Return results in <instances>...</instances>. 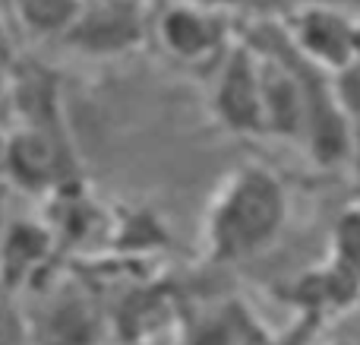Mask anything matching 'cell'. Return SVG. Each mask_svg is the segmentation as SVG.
I'll return each mask as SVG.
<instances>
[{"label": "cell", "instance_id": "16", "mask_svg": "<svg viewBox=\"0 0 360 345\" xmlns=\"http://www.w3.org/2000/svg\"><path fill=\"white\" fill-rule=\"evenodd\" d=\"M190 4H196V6H202V10H212V13H218V16H224V13L237 10V6L250 4V0H190Z\"/></svg>", "mask_w": 360, "mask_h": 345}, {"label": "cell", "instance_id": "2", "mask_svg": "<svg viewBox=\"0 0 360 345\" xmlns=\"http://www.w3.org/2000/svg\"><path fill=\"white\" fill-rule=\"evenodd\" d=\"M0 171L6 184L29 196H48L79 181L73 143L63 124H16L0 146Z\"/></svg>", "mask_w": 360, "mask_h": 345}, {"label": "cell", "instance_id": "8", "mask_svg": "<svg viewBox=\"0 0 360 345\" xmlns=\"http://www.w3.org/2000/svg\"><path fill=\"white\" fill-rule=\"evenodd\" d=\"M288 301L297 314H310L319 320L348 314L360 301V282L342 266H335L329 257L319 266H310L304 276H297L288 289Z\"/></svg>", "mask_w": 360, "mask_h": 345}, {"label": "cell", "instance_id": "4", "mask_svg": "<svg viewBox=\"0 0 360 345\" xmlns=\"http://www.w3.org/2000/svg\"><path fill=\"white\" fill-rule=\"evenodd\" d=\"M32 345H105L111 323L89 291L76 285L44 291L38 308L25 317Z\"/></svg>", "mask_w": 360, "mask_h": 345}, {"label": "cell", "instance_id": "5", "mask_svg": "<svg viewBox=\"0 0 360 345\" xmlns=\"http://www.w3.org/2000/svg\"><path fill=\"white\" fill-rule=\"evenodd\" d=\"M146 38V10L139 0H86L63 44L86 57H117Z\"/></svg>", "mask_w": 360, "mask_h": 345}, {"label": "cell", "instance_id": "7", "mask_svg": "<svg viewBox=\"0 0 360 345\" xmlns=\"http://www.w3.org/2000/svg\"><path fill=\"white\" fill-rule=\"evenodd\" d=\"M155 35L158 44L168 51V57H174L180 63H209L221 61L224 38V16L202 6L190 4V0H177V4L165 6L162 16L155 19Z\"/></svg>", "mask_w": 360, "mask_h": 345}, {"label": "cell", "instance_id": "6", "mask_svg": "<svg viewBox=\"0 0 360 345\" xmlns=\"http://www.w3.org/2000/svg\"><path fill=\"white\" fill-rule=\"evenodd\" d=\"M57 241L48 222L32 215L4 219L0 228V298H16L44 276Z\"/></svg>", "mask_w": 360, "mask_h": 345}, {"label": "cell", "instance_id": "19", "mask_svg": "<svg viewBox=\"0 0 360 345\" xmlns=\"http://www.w3.org/2000/svg\"><path fill=\"white\" fill-rule=\"evenodd\" d=\"M329 345H354V342H348V339H338V342H329Z\"/></svg>", "mask_w": 360, "mask_h": 345}, {"label": "cell", "instance_id": "9", "mask_svg": "<svg viewBox=\"0 0 360 345\" xmlns=\"http://www.w3.org/2000/svg\"><path fill=\"white\" fill-rule=\"evenodd\" d=\"M177 345H259L266 339L240 301H221L186 310L174 320Z\"/></svg>", "mask_w": 360, "mask_h": 345}, {"label": "cell", "instance_id": "3", "mask_svg": "<svg viewBox=\"0 0 360 345\" xmlns=\"http://www.w3.org/2000/svg\"><path fill=\"white\" fill-rule=\"evenodd\" d=\"M209 89V111L221 130L234 137H266L259 54L247 42H237L224 51L221 61L215 63Z\"/></svg>", "mask_w": 360, "mask_h": 345}, {"label": "cell", "instance_id": "18", "mask_svg": "<svg viewBox=\"0 0 360 345\" xmlns=\"http://www.w3.org/2000/svg\"><path fill=\"white\" fill-rule=\"evenodd\" d=\"M4 209H6V194H4V190H0V228H4V219H6V215H4Z\"/></svg>", "mask_w": 360, "mask_h": 345}, {"label": "cell", "instance_id": "14", "mask_svg": "<svg viewBox=\"0 0 360 345\" xmlns=\"http://www.w3.org/2000/svg\"><path fill=\"white\" fill-rule=\"evenodd\" d=\"M0 345H32L25 317L13 308V298H0Z\"/></svg>", "mask_w": 360, "mask_h": 345}, {"label": "cell", "instance_id": "10", "mask_svg": "<svg viewBox=\"0 0 360 345\" xmlns=\"http://www.w3.org/2000/svg\"><path fill=\"white\" fill-rule=\"evenodd\" d=\"M108 241L124 253H146L168 244V232L158 213L146 206H124L117 209V215H111Z\"/></svg>", "mask_w": 360, "mask_h": 345}, {"label": "cell", "instance_id": "17", "mask_svg": "<svg viewBox=\"0 0 360 345\" xmlns=\"http://www.w3.org/2000/svg\"><path fill=\"white\" fill-rule=\"evenodd\" d=\"M124 345H177V339H174V330H168V333H158V336L136 339V342H124Z\"/></svg>", "mask_w": 360, "mask_h": 345}, {"label": "cell", "instance_id": "1", "mask_svg": "<svg viewBox=\"0 0 360 345\" xmlns=\"http://www.w3.org/2000/svg\"><path fill=\"white\" fill-rule=\"evenodd\" d=\"M291 215L285 181L266 165H237L212 190L202 213V253L212 263H243L281 238Z\"/></svg>", "mask_w": 360, "mask_h": 345}, {"label": "cell", "instance_id": "15", "mask_svg": "<svg viewBox=\"0 0 360 345\" xmlns=\"http://www.w3.org/2000/svg\"><path fill=\"white\" fill-rule=\"evenodd\" d=\"M300 4H313V6H329V10H338L345 16L360 19V0H300ZM297 4V6H300Z\"/></svg>", "mask_w": 360, "mask_h": 345}, {"label": "cell", "instance_id": "11", "mask_svg": "<svg viewBox=\"0 0 360 345\" xmlns=\"http://www.w3.org/2000/svg\"><path fill=\"white\" fill-rule=\"evenodd\" d=\"M86 0H13L19 25L32 38H63Z\"/></svg>", "mask_w": 360, "mask_h": 345}, {"label": "cell", "instance_id": "13", "mask_svg": "<svg viewBox=\"0 0 360 345\" xmlns=\"http://www.w3.org/2000/svg\"><path fill=\"white\" fill-rule=\"evenodd\" d=\"M319 330H323V320H319V317L297 314L291 320V327H285L275 336H266L259 345H313V339L319 336Z\"/></svg>", "mask_w": 360, "mask_h": 345}, {"label": "cell", "instance_id": "12", "mask_svg": "<svg viewBox=\"0 0 360 345\" xmlns=\"http://www.w3.org/2000/svg\"><path fill=\"white\" fill-rule=\"evenodd\" d=\"M329 260L360 282V203H351L332 222Z\"/></svg>", "mask_w": 360, "mask_h": 345}]
</instances>
